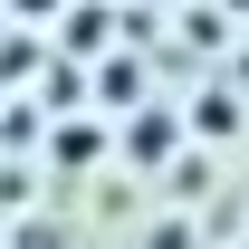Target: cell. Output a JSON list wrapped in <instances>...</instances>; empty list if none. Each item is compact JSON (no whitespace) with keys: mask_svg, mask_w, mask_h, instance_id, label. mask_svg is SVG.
<instances>
[{"mask_svg":"<svg viewBox=\"0 0 249 249\" xmlns=\"http://www.w3.org/2000/svg\"><path fill=\"white\" fill-rule=\"evenodd\" d=\"M124 154H134V163H163V154H173V115H134Z\"/></svg>","mask_w":249,"mask_h":249,"instance_id":"6da1fadb","label":"cell"},{"mask_svg":"<svg viewBox=\"0 0 249 249\" xmlns=\"http://www.w3.org/2000/svg\"><path fill=\"white\" fill-rule=\"evenodd\" d=\"M48 10H58V0H19V19H48Z\"/></svg>","mask_w":249,"mask_h":249,"instance_id":"7a4b0ae2","label":"cell"}]
</instances>
